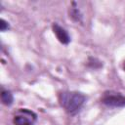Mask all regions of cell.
<instances>
[{
    "label": "cell",
    "instance_id": "obj_1",
    "mask_svg": "<svg viewBox=\"0 0 125 125\" xmlns=\"http://www.w3.org/2000/svg\"><path fill=\"white\" fill-rule=\"evenodd\" d=\"M86 97L80 92H63L60 96L61 105L68 114H76L83 106Z\"/></svg>",
    "mask_w": 125,
    "mask_h": 125
},
{
    "label": "cell",
    "instance_id": "obj_2",
    "mask_svg": "<svg viewBox=\"0 0 125 125\" xmlns=\"http://www.w3.org/2000/svg\"><path fill=\"white\" fill-rule=\"evenodd\" d=\"M36 119L37 115L33 111L27 108H20L14 115L13 122L14 125H34Z\"/></svg>",
    "mask_w": 125,
    "mask_h": 125
},
{
    "label": "cell",
    "instance_id": "obj_3",
    "mask_svg": "<svg viewBox=\"0 0 125 125\" xmlns=\"http://www.w3.org/2000/svg\"><path fill=\"white\" fill-rule=\"evenodd\" d=\"M102 103L110 107H120L125 105V96L116 92H105L102 97Z\"/></svg>",
    "mask_w": 125,
    "mask_h": 125
},
{
    "label": "cell",
    "instance_id": "obj_4",
    "mask_svg": "<svg viewBox=\"0 0 125 125\" xmlns=\"http://www.w3.org/2000/svg\"><path fill=\"white\" fill-rule=\"evenodd\" d=\"M52 28H53L54 34L56 35L57 39H58L61 43H62V44H68V43L70 42V37H69L67 31H66L63 27H62L60 24L54 23L53 26H52Z\"/></svg>",
    "mask_w": 125,
    "mask_h": 125
},
{
    "label": "cell",
    "instance_id": "obj_5",
    "mask_svg": "<svg viewBox=\"0 0 125 125\" xmlns=\"http://www.w3.org/2000/svg\"><path fill=\"white\" fill-rule=\"evenodd\" d=\"M1 101L2 104L5 105H11L14 101L13 94L9 90H2L1 92Z\"/></svg>",
    "mask_w": 125,
    "mask_h": 125
},
{
    "label": "cell",
    "instance_id": "obj_6",
    "mask_svg": "<svg viewBox=\"0 0 125 125\" xmlns=\"http://www.w3.org/2000/svg\"><path fill=\"white\" fill-rule=\"evenodd\" d=\"M69 17H71L72 20H74L75 21H81V19H82V15L80 13V11L76 8H71L69 10Z\"/></svg>",
    "mask_w": 125,
    "mask_h": 125
},
{
    "label": "cell",
    "instance_id": "obj_7",
    "mask_svg": "<svg viewBox=\"0 0 125 125\" xmlns=\"http://www.w3.org/2000/svg\"><path fill=\"white\" fill-rule=\"evenodd\" d=\"M0 22H1L0 23V29H1V31H5V30H7L9 28V24H8V22L5 20L1 19Z\"/></svg>",
    "mask_w": 125,
    "mask_h": 125
},
{
    "label": "cell",
    "instance_id": "obj_8",
    "mask_svg": "<svg viewBox=\"0 0 125 125\" xmlns=\"http://www.w3.org/2000/svg\"><path fill=\"white\" fill-rule=\"evenodd\" d=\"M123 69H124V71H125V62H124V63H123Z\"/></svg>",
    "mask_w": 125,
    "mask_h": 125
}]
</instances>
